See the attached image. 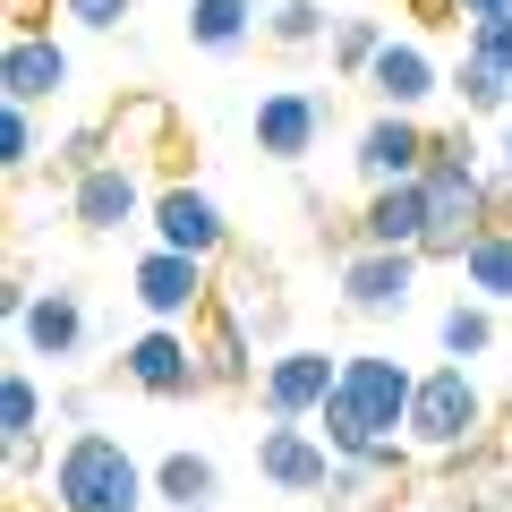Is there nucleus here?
<instances>
[{
  "instance_id": "obj_18",
  "label": "nucleus",
  "mask_w": 512,
  "mask_h": 512,
  "mask_svg": "<svg viewBox=\"0 0 512 512\" xmlns=\"http://www.w3.org/2000/svg\"><path fill=\"white\" fill-rule=\"evenodd\" d=\"M154 504H171V512H214V504H222L214 453H163V461H154Z\"/></svg>"
},
{
  "instance_id": "obj_14",
  "label": "nucleus",
  "mask_w": 512,
  "mask_h": 512,
  "mask_svg": "<svg viewBox=\"0 0 512 512\" xmlns=\"http://www.w3.org/2000/svg\"><path fill=\"white\" fill-rule=\"evenodd\" d=\"M359 86L376 94L384 111H427L436 94H453V69H436V52H427L419 35H393V43L376 52V69L359 77Z\"/></svg>"
},
{
  "instance_id": "obj_16",
  "label": "nucleus",
  "mask_w": 512,
  "mask_h": 512,
  "mask_svg": "<svg viewBox=\"0 0 512 512\" xmlns=\"http://www.w3.org/2000/svg\"><path fill=\"white\" fill-rule=\"evenodd\" d=\"M18 342H26V359H77L86 350V299L69 291V282H52V291H35L26 299V316H18Z\"/></svg>"
},
{
  "instance_id": "obj_25",
  "label": "nucleus",
  "mask_w": 512,
  "mask_h": 512,
  "mask_svg": "<svg viewBox=\"0 0 512 512\" xmlns=\"http://www.w3.org/2000/svg\"><path fill=\"white\" fill-rule=\"evenodd\" d=\"M43 384L26 367H0V436H43Z\"/></svg>"
},
{
  "instance_id": "obj_28",
  "label": "nucleus",
  "mask_w": 512,
  "mask_h": 512,
  "mask_svg": "<svg viewBox=\"0 0 512 512\" xmlns=\"http://www.w3.org/2000/svg\"><path fill=\"white\" fill-rule=\"evenodd\" d=\"M35 103H0V171H35Z\"/></svg>"
},
{
  "instance_id": "obj_36",
  "label": "nucleus",
  "mask_w": 512,
  "mask_h": 512,
  "mask_svg": "<svg viewBox=\"0 0 512 512\" xmlns=\"http://www.w3.org/2000/svg\"><path fill=\"white\" fill-rule=\"evenodd\" d=\"M504 163H512V111H504Z\"/></svg>"
},
{
  "instance_id": "obj_9",
  "label": "nucleus",
  "mask_w": 512,
  "mask_h": 512,
  "mask_svg": "<svg viewBox=\"0 0 512 512\" xmlns=\"http://www.w3.org/2000/svg\"><path fill=\"white\" fill-rule=\"evenodd\" d=\"M325 120H333V94H316V86H265V94H256L248 137H256L265 163H308V154L325 146Z\"/></svg>"
},
{
  "instance_id": "obj_27",
  "label": "nucleus",
  "mask_w": 512,
  "mask_h": 512,
  "mask_svg": "<svg viewBox=\"0 0 512 512\" xmlns=\"http://www.w3.org/2000/svg\"><path fill=\"white\" fill-rule=\"evenodd\" d=\"M376 461H359V453H342V461H333V478H325V495H316V504H325V512H359L367 504V495H376Z\"/></svg>"
},
{
  "instance_id": "obj_1",
  "label": "nucleus",
  "mask_w": 512,
  "mask_h": 512,
  "mask_svg": "<svg viewBox=\"0 0 512 512\" xmlns=\"http://www.w3.org/2000/svg\"><path fill=\"white\" fill-rule=\"evenodd\" d=\"M410 393H419V367L393 359V350H342V384H333V402L316 410L333 453H359L376 461L384 478H402V427H410Z\"/></svg>"
},
{
  "instance_id": "obj_19",
  "label": "nucleus",
  "mask_w": 512,
  "mask_h": 512,
  "mask_svg": "<svg viewBox=\"0 0 512 512\" xmlns=\"http://www.w3.org/2000/svg\"><path fill=\"white\" fill-rule=\"evenodd\" d=\"M461 282H470V299H487V308H512V222H487V231L470 239Z\"/></svg>"
},
{
  "instance_id": "obj_23",
  "label": "nucleus",
  "mask_w": 512,
  "mask_h": 512,
  "mask_svg": "<svg viewBox=\"0 0 512 512\" xmlns=\"http://www.w3.org/2000/svg\"><path fill=\"white\" fill-rule=\"evenodd\" d=\"M325 35H333L325 0H274V9H265V43H274V52H316Z\"/></svg>"
},
{
  "instance_id": "obj_21",
  "label": "nucleus",
  "mask_w": 512,
  "mask_h": 512,
  "mask_svg": "<svg viewBox=\"0 0 512 512\" xmlns=\"http://www.w3.org/2000/svg\"><path fill=\"white\" fill-rule=\"evenodd\" d=\"M436 342H444V359H487L495 350V308L487 299H453L436 316Z\"/></svg>"
},
{
  "instance_id": "obj_17",
  "label": "nucleus",
  "mask_w": 512,
  "mask_h": 512,
  "mask_svg": "<svg viewBox=\"0 0 512 512\" xmlns=\"http://www.w3.org/2000/svg\"><path fill=\"white\" fill-rule=\"evenodd\" d=\"M436 205H427V180H393V188H367L359 205V239L367 248H419Z\"/></svg>"
},
{
  "instance_id": "obj_7",
  "label": "nucleus",
  "mask_w": 512,
  "mask_h": 512,
  "mask_svg": "<svg viewBox=\"0 0 512 512\" xmlns=\"http://www.w3.org/2000/svg\"><path fill=\"white\" fill-rule=\"evenodd\" d=\"M342 384V350H316V342H282L265 350V376H256V402L265 419H316Z\"/></svg>"
},
{
  "instance_id": "obj_13",
  "label": "nucleus",
  "mask_w": 512,
  "mask_h": 512,
  "mask_svg": "<svg viewBox=\"0 0 512 512\" xmlns=\"http://www.w3.org/2000/svg\"><path fill=\"white\" fill-rule=\"evenodd\" d=\"M146 222H154V239H163V248L214 256V265L231 256V222H222V205L205 197V188H188V180H163V188H154Z\"/></svg>"
},
{
  "instance_id": "obj_35",
  "label": "nucleus",
  "mask_w": 512,
  "mask_h": 512,
  "mask_svg": "<svg viewBox=\"0 0 512 512\" xmlns=\"http://www.w3.org/2000/svg\"><path fill=\"white\" fill-rule=\"evenodd\" d=\"M461 9H470V18H487V9H512V0H461Z\"/></svg>"
},
{
  "instance_id": "obj_8",
  "label": "nucleus",
  "mask_w": 512,
  "mask_h": 512,
  "mask_svg": "<svg viewBox=\"0 0 512 512\" xmlns=\"http://www.w3.org/2000/svg\"><path fill=\"white\" fill-rule=\"evenodd\" d=\"M333 444H325V427H308V419H265L256 427V478L274 495H325V478H333Z\"/></svg>"
},
{
  "instance_id": "obj_6",
  "label": "nucleus",
  "mask_w": 512,
  "mask_h": 512,
  "mask_svg": "<svg viewBox=\"0 0 512 512\" xmlns=\"http://www.w3.org/2000/svg\"><path fill=\"white\" fill-rule=\"evenodd\" d=\"M146 205H154V188H146V171H137V154H111V163H94L86 180H69V222H77L86 239L137 231Z\"/></svg>"
},
{
  "instance_id": "obj_2",
  "label": "nucleus",
  "mask_w": 512,
  "mask_h": 512,
  "mask_svg": "<svg viewBox=\"0 0 512 512\" xmlns=\"http://www.w3.org/2000/svg\"><path fill=\"white\" fill-rule=\"evenodd\" d=\"M43 495H52V512H146L154 470L103 427H69V444L43 470Z\"/></svg>"
},
{
  "instance_id": "obj_20",
  "label": "nucleus",
  "mask_w": 512,
  "mask_h": 512,
  "mask_svg": "<svg viewBox=\"0 0 512 512\" xmlns=\"http://www.w3.org/2000/svg\"><path fill=\"white\" fill-rule=\"evenodd\" d=\"M256 26H265L256 0H188V43H197V52H239Z\"/></svg>"
},
{
  "instance_id": "obj_26",
  "label": "nucleus",
  "mask_w": 512,
  "mask_h": 512,
  "mask_svg": "<svg viewBox=\"0 0 512 512\" xmlns=\"http://www.w3.org/2000/svg\"><path fill=\"white\" fill-rule=\"evenodd\" d=\"M111 154H120L111 120H86V128H69V137L52 146V171H60V180H86V171H94V163H111Z\"/></svg>"
},
{
  "instance_id": "obj_31",
  "label": "nucleus",
  "mask_w": 512,
  "mask_h": 512,
  "mask_svg": "<svg viewBox=\"0 0 512 512\" xmlns=\"http://www.w3.org/2000/svg\"><path fill=\"white\" fill-rule=\"evenodd\" d=\"M0 444H9V453H0V461H9V478H35V470H52V461H43V436H0Z\"/></svg>"
},
{
  "instance_id": "obj_22",
  "label": "nucleus",
  "mask_w": 512,
  "mask_h": 512,
  "mask_svg": "<svg viewBox=\"0 0 512 512\" xmlns=\"http://www.w3.org/2000/svg\"><path fill=\"white\" fill-rule=\"evenodd\" d=\"M384 43H393V26H384V18H333L325 52H333V69H342L350 86H359V77L376 69V52H384Z\"/></svg>"
},
{
  "instance_id": "obj_33",
  "label": "nucleus",
  "mask_w": 512,
  "mask_h": 512,
  "mask_svg": "<svg viewBox=\"0 0 512 512\" xmlns=\"http://www.w3.org/2000/svg\"><path fill=\"white\" fill-rule=\"evenodd\" d=\"M410 18L419 26H470V9L461 0H410Z\"/></svg>"
},
{
  "instance_id": "obj_34",
  "label": "nucleus",
  "mask_w": 512,
  "mask_h": 512,
  "mask_svg": "<svg viewBox=\"0 0 512 512\" xmlns=\"http://www.w3.org/2000/svg\"><path fill=\"white\" fill-rule=\"evenodd\" d=\"M60 419H69V427H94V393H86V384H69V393H60Z\"/></svg>"
},
{
  "instance_id": "obj_11",
  "label": "nucleus",
  "mask_w": 512,
  "mask_h": 512,
  "mask_svg": "<svg viewBox=\"0 0 512 512\" xmlns=\"http://www.w3.org/2000/svg\"><path fill=\"white\" fill-rule=\"evenodd\" d=\"M188 333H197V359H205V384H214V393H239V384L265 376V359H256V325L239 316L231 291L205 299V316H197Z\"/></svg>"
},
{
  "instance_id": "obj_4",
  "label": "nucleus",
  "mask_w": 512,
  "mask_h": 512,
  "mask_svg": "<svg viewBox=\"0 0 512 512\" xmlns=\"http://www.w3.org/2000/svg\"><path fill=\"white\" fill-rule=\"evenodd\" d=\"M128 299L154 316V325H197L205 299H214V256H188V248H163L154 239L128 274Z\"/></svg>"
},
{
  "instance_id": "obj_5",
  "label": "nucleus",
  "mask_w": 512,
  "mask_h": 512,
  "mask_svg": "<svg viewBox=\"0 0 512 512\" xmlns=\"http://www.w3.org/2000/svg\"><path fill=\"white\" fill-rule=\"evenodd\" d=\"M120 376L137 384L146 402H197V393H214V384H205V359H197V333L154 325V316H146V333L120 350Z\"/></svg>"
},
{
  "instance_id": "obj_3",
  "label": "nucleus",
  "mask_w": 512,
  "mask_h": 512,
  "mask_svg": "<svg viewBox=\"0 0 512 512\" xmlns=\"http://www.w3.org/2000/svg\"><path fill=\"white\" fill-rule=\"evenodd\" d=\"M478 436H487V393H478L470 359L427 367V376H419V393H410V427H402V444L461 461V453H478Z\"/></svg>"
},
{
  "instance_id": "obj_10",
  "label": "nucleus",
  "mask_w": 512,
  "mask_h": 512,
  "mask_svg": "<svg viewBox=\"0 0 512 512\" xmlns=\"http://www.w3.org/2000/svg\"><path fill=\"white\" fill-rule=\"evenodd\" d=\"M427 154H436V128H427L419 111H384V103H376V120L359 128L350 163H359V180H367V188H393V180H419Z\"/></svg>"
},
{
  "instance_id": "obj_29",
  "label": "nucleus",
  "mask_w": 512,
  "mask_h": 512,
  "mask_svg": "<svg viewBox=\"0 0 512 512\" xmlns=\"http://www.w3.org/2000/svg\"><path fill=\"white\" fill-rule=\"evenodd\" d=\"M461 52L495 60V69L512 77V9H487V18H470V26H461Z\"/></svg>"
},
{
  "instance_id": "obj_15",
  "label": "nucleus",
  "mask_w": 512,
  "mask_h": 512,
  "mask_svg": "<svg viewBox=\"0 0 512 512\" xmlns=\"http://www.w3.org/2000/svg\"><path fill=\"white\" fill-rule=\"evenodd\" d=\"M69 94V52H60L52 35H9V52H0V103H60Z\"/></svg>"
},
{
  "instance_id": "obj_12",
  "label": "nucleus",
  "mask_w": 512,
  "mask_h": 512,
  "mask_svg": "<svg viewBox=\"0 0 512 512\" xmlns=\"http://www.w3.org/2000/svg\"><path fill=\"white\" fill-rule=\"evenodd\" d=\"M419 248H359L342 256V308L350 316H402L410 291H419Z\"/></svg>"
},
{
  "instance_id": "obj_32",
  "label": "nucleus",
  "mask_w": 512,
  "mask_h": 512,
  "mask_svg": "<svg viewBox=\"0 0 512 512\" xmlns=\"http://www.w3.org/2000/svg\"><path fill=\"white\" fill-rule=\"evenodd\" d=\"M52 9L60 0H9V35H52Z\"/></svg>"
},
{
  "instance_id": "obj_24",
  "label": "nucleus",
  "mask_w": 512,
  "mask_h": 512,
  "mask_svg": "<svg viewBox=\"0 0 512 512\" xmlns=\"http://www.w3.org/2000/svg\"><path fill=\"white\" fill-rule=\"evenodd\" d=\"M453 94H461V111H478V120H504V111H512V77L495 69V60H478V52H461Z\"/></svg>"
},
{
  "instance_id": "obj_30",
  "label": "nucleus",
  "mask_w": 512,
  "mask_h": 512,
  "mask_svg": "<svg viewBox=\"0 0 512 512\" xmlns=\"http://www.w3.org/2000/svg\"><path fill=\"white\" fill-rule=\"evenodd\" d=\"M60 18H69V26H86V35H111V26H128V18H137V0H60Z\"/></svg>"
}]
</instances>
